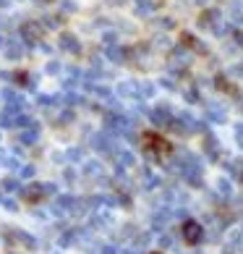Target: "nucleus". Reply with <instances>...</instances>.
Segmentation results:
<instances>
[{"label":"nucleus","instance_id":"nucleus-1","mask_svg":"<svg viewBox=\"0 0 243 254\" xmlns=\"http://www.w3.org/2000/svg\"><path fill=\"white\" fill-rule=\"evenodd\" d=\"M186 239H189V241H199L201 239V228L196 223H186Z\"/></svg>","mask_w":243,"mask_h":254},{"label":"nucleus","instance_id":"nucleus-2","mask_svg":"<svg viewBox=\"0 0 243 254\" xmlns=\"http://www.w3.org/2000/svg\"><path fill=\"white\" fill-rule=\"evenodd\" d=\"M146 142H149V147H154V149H167V142L160 139V136H146Z\"/></svg>","mask_w":243,"mask_h":254},{"label":"nucleus","instance_id":"nucleus-3","mask_svg":"<svg viewBox=\"0 0 243 254\" xmlns=\"http://www.w3.org/2000/svg\"><path fill=\"white\" fill-rule=\"evenodd\" d=\"M65 48H68V50H76V42H73V37H65Z\"/></svg>","mask_w":243,"mask_h":254},{"label":"nucleus","instance_id":"nucleus-4","mask_svg":"<svg viewBox=\"0 0 243 254\" xmlns=\"http://www.w3.org/2000/svg\"><path fill=\"white\" fill-rule=\"evenodd\" d=\"M238 136L243 139V126H238Z\"/></svg>","mask_w":243,"mask_h":254},{"label":"nucleus","instance_id":"nucleus-5","mask_svg":"<svg viewBox=\"0 0 243 254\" xmlns=\"http://www.w3.org/2000/svg\"><path fill=\"white\" fill-rule=\"evenodd\" d=\"M196 3H201V0H196Z\"/></svg>","mask_w":243,"mask_h":254}]
</instances>
